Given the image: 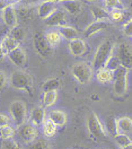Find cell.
Instances as JSON below:
<instances>
[{
  "instance_id": "obj_33",
  "label": "cell",
  "mask_w": 132,
  "mask_h": 149,
  "mask_svg": "<svg viewBox=\"0 0 132 149\" xmlns=\"http://www.w3.org/2000/svg\"><path fill=\"white\" fill-rule=\"evenodd\" d=\"M114 139H115L116 143H117L121 148L132 143V139L129 137V134H126V133H121V132H119V133L114 137Z\"/></svg>"
},
{
  "instance_id": "obj_20",
  "label": "cell",
  "mask_w": 132,
  "mask_h": 149,
  "mask_svg": "<svg viewBox=\"0 0 132 149\" xmlns=\"http://www.w3.org/2000/svg\"><path fill=\"white\" fill-rule=\"evenodd\" d=\"M96 79L101 84H110L113 83V71L108 70L107 68L102 67L98 68L96 71Z\"/></svg>"
},
{
  "instance_id": "obj_43",
  "label": "cell",
  "mask_w": 132,
  "mask_h": 149,
  "mask_svg": "<svg viewBox=\"0 0 132 149\" xmlns=\"http://www.w3.org/2000/svg\"><path fill=\"white\" fill-rule=\"evenodd\" d=\"M86 1H89V2H97L98 0H86Z\"/></svg>"
},
{
  "instance_id": "obj_32",
  "label": "cell",
  "mask_w": 132,
  "mask_h": 149,
  "mask_svg": "<svg viewBox=\"0 0 132 149\" xmlns=\"http://www.w3.org/2000/svg\"><path fill=\"white\" fill-rule=\"evenodd\" d=\"M104 67L107 68V69L111 70V71H115L116 69H119V68L122 67V65H121V62H120L119 58L116 56V54H112V56L108 58V60L106 61V63H105Z\"/></svg>"
},
{
  "instance_id": "obj_26",
  "label": "cell",
  "mask_w": 132,
  "mask_h": 149,
  "mask_svg": "<svg viewBox=\"0 0 132 149\" xmlns=\"http://www.w3.org/2000/svg\"><path fill=\"white\" fill-rule=\"evenodd\" d=\"M58 100V91H52V92H45L43 93V98L42 102L44 107H51L53 106Z\"/></svg>"
},
{
  "instance_id": "obj_3",
  "label": "cell",
  "mask_w": 132,
  "mask_h": 149,
  "mask_svg": "<svg viewBox=\"0 0 132 149\" xmlns=\"http://www.w3.org/2000/svg\"><path fill=\"white\" fill-rule=\"evenodd\" d=\"M86 127L87 130L89 132V134L98 140H103L107 137V132L105 130V127L103 125V123L101 122L98 115L96 113H89L87 115L86 119Z\"/></svg>"
},
{
  "instance_id": "obj_30",
  "label": "cell",
  "mask_w": 132,
  "mask_h": 149,
  "mask_svg": "<svg viewBox=\"0 0 132 149\" xmlns=\"http://www.w3.org/2000/svg\"><path fill=\"white\" fill-rule=\"evenodd\" d=\"M15 133H16V131L14 129V127H11L10 124L3 125V127L0 128V139L2 140L13 139L15 137Z\"/></svg>"
},
{
  "instance_id": "obj_2",
  "label": "cell",
  "mask_w": 132,
  "mask_h": 149,
  "mask_svg": "<svg viewBox=\"0 0 132 149\" xmlns=\"http://www.w3.org/2000/svg\"><path fill=\"white\" fill-rule=\"evenodd\" d=\"M115 44L111 40H105L102 42L95 51L94 59H93V67L98 69L105 65L106 61L108 60V58L113 54Z\"/></svg>"
},
{
  "instance_id": "obj_35",
  "label": "cell",
  "mask_w": 132,
  "mask_h": 149,
  "mask_svg": "<svg viewBox=\"0 0 132 149\" xmlns=\"http://www.w3.org/2000/svg\"><path fill=\"white\" fill-rule=\"evenodd\" d=\"M103 3L105 8L108 10L114 9V8H123L121 0H103Z\"/></svg>"
},
{
  "instance_id": "obj_37",
  "label": "cell",
  "mask_w": 132,
  "mask_h": 149,
  "mask_svg": "<svg viewBox=\"0 0 132 149\" xmlns=\"http://www.w3.org/2000/svg\"><path fill=\"white\" fill-rule=\"evenodd\" d=\"M122 32L125 36L132 37V18L130 20H128L122 26Z\"/></svg>"
},
{
  "instance_id": "obj_14",
  "label": "cell",
  "mask_w": 132,
  "mask_h": 149,
  "mask_svg": "<svg viewBox=\"0 0 132 149\" xmlns=\"http://www.w3.org/2000/svg\"><path fill=\"white\" fill-rule=\"evenodd\" d=\"M45 120H47V111H45L44 106L36 105L31 110V112H29V122L32 124H34L35 127H40L44 123Z\"/></svg>"
},
{
  "instance_id": "obj_24",
  "label": "cell",
  "mask_w": 132,
  "mask_h": 149,
  "mask_svg": "<svg viewBox=\"0 0 132 149\" xmlns=\"http://www.w3.org/2000/svg\"><path fill=\"white\" fill-rule=\"evenodd\" d=\"M61 87V80L59 78H50L47 79L43 84H42V92L45 93V92H52V91H58L59 88Z\"/></svg>"
},
{
  "instance_id": "obj_34",
  "label": "cell",
  "mask_w": 132,
  "mask_h": 149,
  "mask_svg": "<svg viewBox=\"0 0 132 149\" xmlns=\"http://www.w3.org/2000/svg\"><path fill=\"white\" fill-rule=\"evenodd\" d=\"M124 18V10L123 8H114L110 10V20L119 23Z\"/></svg>"
},
{
  "instance_id": "obj_40",
  "label": "cell",
  "mask_w": 132,
  "mask_h": 149,
  "mask_svg": "<svg viewBox=\"0 0 132 149\" xmlns=\"http://www.w3.org/2000/svg\"><path fill=\"white\" fill-rule=\"evenodd\" d=\"M5 58H6V52L3 51V49L0 45V61H2Z\"/></svg>"
},
{
  "instance_id": "obj_16",
  "label": "cell",
  "mask_w": 132,
  "mask_h": 149,
  "mask_svg": "<svg viewBox=\"0 0 132 149\" xmlns=\"http://www.w3.org/2000/svg\"><path fill=\"white\" fill-rule=\"evenodd\" d=\"M57 9V2L56 1H51V0H44L42 1L38 7V16L41 19L47 18L54 10Z\"/></svg>"
},
{
  "instance_id": "obj_28",
  "label": "cell",
  "mask_w": 132,
  "mask_h": 149,
  "mask_svg": "<svg viewBox=\"0 0 132 149\" xmlns=\"http://www.w3.org/2000/svg\"><path fill=\"white\" fill-rule=\"evenodd\" d=\"M105 130L107 132V134H110L111 137H115L120 131L117 128V121L114 118H108L105 121Z\"/></svg>"
},
{
  "instance_id": "obj_29",
  "label": "cell",
  "mask_w": 132,
  "mask_h": 149,
  "mask_svg": "<svg viewBox=\"0 0 132 149\" xmlns=\"http://www.w3.org/2000/svg\"><path fill=\"white\" fill-rule=\"evenodd\" d=\"M9 35H11L18 43H20V42H23V41L25 40V37H26V32H25V29L22 27L20 25H16L15 27L10 28Z\"/></svg>"
},
{
  "instance_id": "obj_17",
  "label": "cell",
  "mask_w": 132,
  "mask_h": 149,
  "mask_svg": "<svg viewBox=\"0 0 132 149\" xmlns=\"http://www.w3.org/2000/svg\"><path fill=\"white\" fill-rule=\"evenodd\" d=\"M110 26L107 20H94L92 24H89L84 31V36L90 37L95 35L96 33H99Z\"/></svg>"
},
{
  "instance_id": "obj_39",
  "label": "cell",
  "mask_w": 132,
  "mask_h": 149,
  "mask_svg": "<svg viewBox=\"0 0 132 149\" xmlns=\"http://www.w3.org/2000/svg\"><path fill=\"white\" fill-rule=\"evenodd\" d=\"M10 122H11V119H10L8 115H6V114H1V113H0V128L3 127V125L10 124Z\"/></svg>"
},
{
  "instance_id": "obj_8",
  "label": "cell",
  "mask_w": 132,
  "mask_h": 149,
  "mask_svg": "<svg viewBox=\"0 0 132 149\" xmlns=\"http://www.w3.org/2000/svg\"><path fill=\"white\" fill-rule=\"evenodd\" d=\"M116 56L121 65L126 69H132V47L129 43H121L116 47Z\"/></svg>"
},
{
  "instance_id": "obj_9",
  "label": "cell",
  "mask_w": 132,
  "mask_h": 149,
  "mask_svg": "<svg viewBox=\"0 0 132 149\" xmlns=\"http://www.w3.org/2000/svg\"><path fill=\"white\" fill-rule=\"evenodd\" d=\"M1 19L3 24L8 28L15 27L18 25V16H17V10L15 8L14 3H9L1 10Z\"/></svg>"
},
{
  "instance_id": "obj_15",
  "label": "cell",
  "mask_w": 132,
  "mask_h": 149,
  "mask_svg": "<svg viewBox=\"0 0 132 149\" xmlns=\"http://www.w3.org/2000/svg\"><path fill=\"white\" fill-rule=\"evenodd\" d=\"M68 47H69V51L71 53L72 56H84L87 51V45H86V42L83 40V38H75L72 41H69V44H68Z\"/></svg>"
},
{
  "instance_id": "obj_27",
  "label": "cell",
  "mask_w": 132,
  "mask_h": 149,
  "mask_svg": "<svg viewBox=\"0 0 132 149\" xmlns=\"http://www.w3.org/2000/svg\"><path fill=\"white\" fill-rule=\"evenodd\" d=\"M57 125L53 123L52 121H50L49 119H47L44 123L42 124V129H43V134L47 137V138H52L56 136L57 133Z\"/></svg>"
},
{
  "instance_id": "obj_18",
  "label": "cell",
  "mask_w": 132,
  "mask_h": 149,
  "mask_svg": "<svg viewBox=\"0 0 132 149\" xmlns=\"http://www.w3.org/2000/svg\"><path fill=\"white\" fill-rule=\"evenodd\" d=\"M47 119L52 121L57 127H63L68 121L66 112L61 110H52L47 114Z\"/></svg>"
},
{
  "instance_id": "obj_22",
  "label": "cell",
  "mask_w": 132,
  "mask_h": 149,
  "mask_svg": "<svg viewBox=\"0 0 132 149\" xmlns=\"http://www.w3.org/2000/svg\"><path fill=\"white\" fill-rule=\"evenodd\" d=\"M117 121V128L121 133H132V119L130 116H121L116 119Z\"/></svg>"
},
{
  "instance_id": "obj_12",
  "label": "cell",
  "mask_w": 132,
  "mask_h": 149,
  "mask_svg": "<svg viewBox=\"0 0 132 149\" xmlns=\"http://www.w3.org/2000/svg\"><path fill=\"white\" fill-rule=\"evenodd\" d=\"M57 3H59L60 8L65 10L67 14L71 16H77L83 10V2L80 0H60Z\"/></svg>"
},
{
  "instance_id": "obj_31",
  "label": "cell",
  "mask_w": 132,
  "mask_h": 149,
  "mask_svg": "<svg viewBox=\"0 0 132 149\" xmlns=\"http://www.w3.org/2000/svg\"><path fill=\"white\" fill-rule=\"evenodd\" d=\"M28 149H52V148H51V145L49 143V141L47 139L38 138V139L34 140L33 142L29 143Z\"/></svg>"
},
{
  "instance_id": "obj_7",
  "label": "cell",
  "mask_w": 132,
  "mask_h": 149,
  "mask_svg": "<svg viewBox=\"0 0 132 149\" xmlns=\"http://www.w3.org/2000/svg\"><path fill=\"white\" fill-rule=\"evenodd\" d=\"M10 119L14 122V124L18 128L22 124H24L27 119V106L24 101L16 100L10 104L9 106Z\"/></svg>"
},
{
  "instance_id": "obj_42",
  "label": "cell",
  "mask_w": 132,
  "mask_h": 149,
  "mask_svg": "<svg viewBox=\"0 0 132 149\" xmlns=\"http://www.w3.org/2000/svg\"><path fill=\"white\" fill-rule=\"evenodd\" d=\"M121 149H132V143H130V145H128V146H125V147H123Z\"/></svg>"
},
{
  "instance_id": "obj_44",
  "label": "cell",
  "mask_w": 132,
  "mask_h": 149,
  "mask_svg": "<svg viewBox=\"0 0 132 149\" xmlns=\"http://www.w3.org/2000/svg\"><path fill=\"white\" fill-rule=\"evenodd\" d=\"M51 1H56V2H58V1H60V0H51Z\"/></svg>"
},
{
  "instance_id": "obj_1",
  "label": "cell",
  "mask_w": 132,
  "mask_h": 149,
  "mask_svg": "<svg viewBox=\"0 0 132 149\" xmlns=\"http://www.w3.org/2000/svg\"><path fill=\"white\" fill-rule=\"evenodd\" d=\"M8 84L14 89L24 92V93L31 94L34 91V80H33L32 76L22 69L15 70L11 72Z\"/></svg>"
},
{
  "instance_id": "obj_21",
  "label": "cell",
  "mask_w": 132,
  "mask_h": 149,
  "mask_svg": "<svg viewBox=\"0 0 132 149\" xmlns=\"http://www.w3.org/2000/svg\"><path fill=\"white\" fill-rule=\"evenodd\" d=\"M90 13L94 20H110V10L101 6H92Z\"/></svg>"
},
{
  "instance_id": "obj_23",
  "label": "cell",
  "mask_w": 132,
  "mask_h": 149,
  "mask_svg": "<svg viewBox=\"0 0 132 149\" xmlns=\"http://www.w3.org/2000/svg\"><path fill=\"white\" fill-rule=\"evenodd\" d=\"M19 44H20V43H18V42L11 36V35H9V34L6 35V36H3V38H2L1 42H0V45L3 49V51L6 52V54H7L8 52H10V51H13L14 49L18 47Z\"/></svg>"
},
{
  "instance_id": "obj_36",
  "label": "cell",
  "mask_w": 132,
  "mask_h": 149,
  "mask_svg": "<svg viewBox=\"0 0 132 149\" xmlns=\"http://www.w3.org/2000/svg\"><path fill=\"white\" fill-rule=\"evenodd\" d=\"M2 149H23L18 145V142H16L15 140L8 139V140H3L2 142Z\"/></svg>"
},
{
  "instance_id": "obj_25",
  "label": "cell",
  "mask_w": 132,
  "mask_h": 149,
  "mask_svg": "<svg viewBox=\"0 0 132 149\" xmlns=\"http://www.w3.org/2000/svg\"><path fill=\"white\" fill-rule=\"evenodd\" d=\"M44 35H45V38L49 42V44L53 47L59 45L61 43V41H62V36L60 35V33L58 32L57 29L56 31H49L47 33H44Z\"/></svg>"
},
{
  "instance_id": "obj_10",
  "label": "cell",
  "mask_w": 132,
  "mask_h": 149,
  "mask_svg": "<svg viewBox=\"0 0 132 149\" xmlns=\"http://www.w3.org/2000/svg\"><path fill=\"white\" fill-rule=\"evenodd\" d=\"M18 136L19 138L26 143H31L35 139H38V129L34 124L31 122L24 123L18 127Z\"/></svg>"
},
{
  "instance_id": "obj_4",
  "label": "cell",
  "mask_w": 132,
  "mask_h": 149,
  "mask_svg": "<svg viewBox=\"0 0 132 149\" xmlns=\"http://www.w3.org/2000/svg\"><path fill=\"white\" fill-rule=\"evenodd\" d=\"M71 74L79 84H89L93 79V67L87 62H76L71 67Z\"/></svg>"
},
{
  "instance_id": "obj_5",
  "label": "cell",
  "mask_w": 132,
  "mask_h": 149,
  "mask_svg": "<svg viewBox=\"0 0 132 149\" xmlns=\"http://www.w3.org/2000/svg\"><path fill=\"white\" fill-rule=\"evenodd\" d=\"M32 42H33V47L35 49L36 53L41 58L43 59H47L50 56H53V52H54V47H51L49 44V42L45 38V35L44 33L42 32H35L33 34V37H32Z\"/></svg>"
},
{
  "instance_id": "obj_13",
  "label": "cell",
  "mask_w": 132,
  "mask_h": 149,
  "mask_svg": "<svg viewBox=\"0 0 132 149\" xmlns=\"http://www.w3.org/2000/svg\"><path fill=\"white\" fill-rule=\"evenodd\" d=\"M7 56L9 59V61L14 65L18 67V68H23L26 65L27 61V56H26V51L23 47L19 45L18 47L14 49L13 51H10L7 53Z\"/></svg>"
},
{
  "instance_id": "obj_6",
  "label": "cell",
  "mask_w": 132,
  "mask_h": 149,
  "mask_svg": "<svg viewBox=\"0 0 132 149\" xmlns=\"http://www.w3.org/2000/svg\"><path fill=\"white\" fill-rule=\"evenodd\" d=\"M129 69L120 67L113 71V92L116 96H123L128 92Z\"/></svg>"
},
{
  "instance_id": "obj_38",
  "label": "cell",
  "mask_w": 132,
  "mask_h": 149,
  "mask_svg": "<svg viewBox=\"0 0 132 149\" xmlns=\"http://www.w3.org/2000/svg\"><path fill=\"white\" fill-rule=\"evenodd\" d=\"M7 85H8V78L2 70H0V89H3Z\"/></svg>"
},
{
  "instance_id": "obj_41",
  "label": "cell",
  "mask_w": 132,
  "mask_h": 149,
  "mask_svg": "<svg viewBox=\"0 0 132 149\" xmlns=\"http://www.w3.org/2000/svg\"><path fill=\"white\" fill-rule=\"evenodd\" d=\"M8 5H9V3H7L6 0H0V11L3 9L6 6H8Z\"/></svg>"
},
{
  "instance_id": "obj_11",
  "label": "cell",
  "mask_w": 132,
  "mask_h": 149,
  "mask_svg": "<svg viewBox=\"0 0 132 149\" xmlns=\"http://www.w3.org/2000/svg\"><path fill=\"white\" fill-rule=\"evenodd\" d=\"M43 22H44L45 26H49V27H59L61 25H66L67 13L65 10L61 9V8L60 9L57 8L47 18L44 19Z\"/></svg>"
},
{
  "instance_id": "obj_19",
  "label": "cell",
  "mask_w": 132,
  "mask_h": 149,
  "mask_svg": "<svg viewBox=\"0 0 132 149\" xmlns=\"http://www.w3.org/2000/svg\"><path fill=\"white\" fill-rule=\"evenodd\" d=\"M57 31L60 33L62 38H66L67 41H72L79 37V32L75 27L69 26V25H61L57 27Z\"/></svg>"
}]
</instances>
